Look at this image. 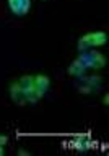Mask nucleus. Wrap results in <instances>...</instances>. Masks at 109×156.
Returning <instances> with one entry per match:
<instances>
[{"label": "nucleus", "instance_id": "nucleus-10", "mask_svg": "<svg viewBox=\"0 0 109 156\" xmlns=\"http://www.w3.org/2000/svg\"><path fill=\"white\" fill-rule=\"evenodd\" d=\"M18 154H29V153H28V151H24V150H20Z\"/></svg>", "mask_w": 109, "mask_h": 156}, {"label": "nucleus", "instance_id": "nucleus-3", "mask_svg": "<svg viewBox=\"0 0 109 156\" xmlns=\"http://www.w3.org/2000/svg\"><path fill=\"white\" fill-rule=\"evenodd\" d=\"M20 86H21V89L24 92V97H26V102L28 104H36L37 100L41 99L39 94H37L36 90V86H34V76H21V77L18 79Z\"/></svg>", "mask_w": 109, "mask_h": 156}, {"label": "nucleus", "instance_id": "nucleus-9", "mask_svg": "<svg viewBox=\"0 0 109 156\" xmlns=\"http://www.w3.org/2000/svg\"><path fill=\"white\" fill-rule=\"evenodd\" d=\"M109 104V95L106 94V95H104V105H107Z\"/></svg>", "mask_w": 109, "mask_h": 156}, {"label": "nucleus", "instance_id": "nucleus-7", "mask_svg": "<svg viewBox=\"0 0 109 156\" xmlns=\"http://www.w3.org/2000/svg\"><path fill=\"white\" fill-rule=\"evenodd\" d=\"M86 73V69H85V66L82 64V61L78 59H75V61H72V64L69 66V74L70 76H75V77H82L83 74Z\"/></svg>", "mask_w": 109, "mask_h": 156}, {"label": "nucleus", "instance_id": "nucleus-5", "mask_svg": "<svg viewBox=\"0 0 109 156\" xmlns=\"http://www.w3.org/2000/svg\"><path fill=\"white\" fill-rule=\"evenodd\" d=\"M10 97H11V100H13L16 105H20V107H23V105L28 104L26 97H24V92H23V89H21V86H20L18 81L10 84Z\"/></svg>", "mask_w": 109, "mask_h": 156}, {"label": "nucleus", "instance_id": "nucleus-2", "mask_svg": "<svg viewBox=\"0 0 109 156\" xmlns=\"http://www.w3.org/2000/svg\"><path fill=\"white\" fill-rule=\"evenodd\" d=\"M78 59L82 61V64L85 66V69H101L106 66V58L98 51H82V54L78 56Z\"/></svg>", "mask_w": 109, "mask_h": 156}, {"label": "nucleus", "instance_id": "nucleus-8", "mask_svg": "<svg viewBox=\"0 0 109 156\" xmlns=\"http://www.w3.org/2000/svg\"><path fill=\"white\" fill-rule=\"evenodd\" d=\"M8 143V136H5V135H0V146H5Z\"/></svg>", "mask_w": 109, "mask_h": 156}, {"label": "nucleus", "instance_id": "nucleus-1", "mask_svg": "<svg viewBox=\"0 0 109 156\" xmlns=\"http://www.w3.org/2000/svg\"><path fill=\"white\" fill-rule=\"evenodd\" d=\"M107 41V35L104 31H93L86 33L78 40V51H88V49L95 48V46H103Z\"/></svg>", "mask_w": 109, "mask_h": 156}, {"label": "nucleus", "instance_id": "nucleus-11", "mask_svg": "<svg viewBox=\"0 0 109 156\" xmlns=\"http://www.w3.org/2000/svg\"><path fill=\"white\" fill-rule=\"evenodd\" d=\"M5 154V151H3V146H0V156H3Z\"/></svg>", "mask_w": 109, "mask_h": 156}, {"label": "nucleus", "instance_id": "nucleus-6", "mask_svg": "<svg viewBox=\"0 0 109 156\" xmlns=\"http://www.w3.org/2000/svg\"><path fill=\"white\" fill-rule=\"evenodd\" d=\"M34 86H36V90H37V94H39V97L43 99L44 94L49 89V86H51V81H49L47 76L37 74V76H34Z\"/></svg>", "mask_w": 109, "mask_h": 156}, {"label": "nucleus", "instance_id": "nucleus-4", "mask_svg": "<svg viewBox=\"0 0 109 156\" xmlns=\"http://www.w3.org/2000/svg\"><path fill=\"white\" fill-rule=\"evenodd\" d=\"M8 8L16 16H24L31 8V0H7Z\"/></svg>", "mask_w": 109, "mask_h": 156}]
</instances>
